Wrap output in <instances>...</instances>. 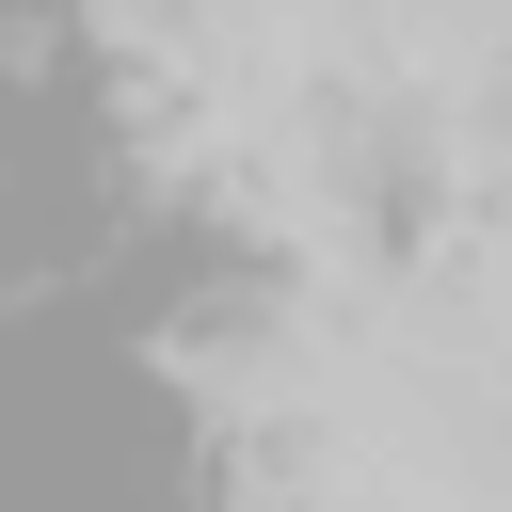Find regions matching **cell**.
Masks as SVG:
<instances>
[]
</instances>
